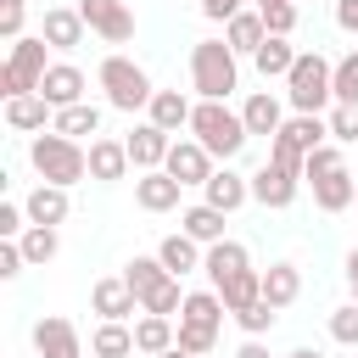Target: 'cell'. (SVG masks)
Listing matches in <instances>:
<instances>
[{"mask_svg": "<svg viewBox=\"0 0 358 358\" xmlns=\"http://www.w3.org/2000/svg\"><path fill=\"white\" fill-rule=\"evenodd\" d=\"M179 185H207L213 179V151L201 145V140H173V151H168V162H162Z\"/></svg>", "mask_w": 358, "mask_h": 358, "instance_id": "obj_9", "label": "cell"}, {"mask_svg": "<svg viewBox=\"0 0 358 358\" xmlns=\"http://www.w3.org/2000/svg\"><path fill=\"white\" fill-rule=\"evenodd\" d=\"M39 95L62 112V106H73V101H84V73L73 67V62H50V73L39 78Z\"/></svg>", "mask_w": 358, "mask_h": 358, "instance_id": "obj_11", "label": "cell"}, {"mask_svg": "<svg viewBox=\"0 0 358 358\" xmlns=\"http://www.w3.org/2000/svg\"><path fill=\"white\" fill-rule=\"evenodd\" d=\"M263 11V22H268V34H291L296 28V6L291 0H268V6H257Z\"/></svg>", "mask_w": 358, "mask_h": 358, "instance_id": "obj_41", "label": "cell"}, {"mask_svg": "<svg viewBox=\"0 0 358 358\" xmlns=\"http://www.w3.org/2000/svg\"><path fill=\"white\" fill-rule=\"evenodd\" d=\"M190 134H196V140H201L213 157H224V162H229V157H235V151L252 140L246 117H241V112H229L224 101H201V106L190 112Z\"/></svg>", "mask_w": 358, "mask_h": 358, "instance_id": "obj_2", "label": "cell"}, {"mask_svg": "<svg viewBox=\"0 0 358 358\" xmlns=\"http://www.w3.org/2000/svg\"><path fill=\"white\" fill-rule=\"evenodd\" d=\"M291 358H324V352H313V347H296V352H291Z\"/></svg>", "mask_w": 358, "mask_h": 358, "instance_id": "obj_52", "label": "cell"}, {"mask_svg": "<svg viewBox=\"0 0 358 358\" xmlns=\"http://www.w3.org/2000/svg\"><path fill=\"white\" fill-rule=\"evenodd\" d=\"M196 246H201V241L179 229V235H162V246H157V257L168 263V274H190V268H201V252H196Z\"/></svg>", "mask_w": 358, "mask_h": 358, "instance_id": "obj_26", "label": "cell"}, {"mask_svg": "<svg viewBox=\"0 0 358 358\" xmlns=\"http://www.w3.org/2000/svg\"><path fill=\"white\" fill-rule=\"evenodd\" d=\"M90 302H95V313H101V319H129V313L140 308V296L129 291V280H123V274H117V280H101V285L90 291Z\"/></svg>", "mask_w": 358, "mask_h": 358, "instance_id": "obj_20", "label": "cell"}, {"mask_svg": "<svg viewBox=\"0 0 358 358\" xmlns=\"http://www.w3.org/2000/svg\"><path fill=\"white\" fill-rule=\"evenodd\" d=\"M336 22H341L347 34H358V0H336Z\"/></svg>", "mask_w": 358, "mask_h": 358, "instance_id": "obj_48", "label": "cell"}, {"mask_svg": "<svg viewBox=\"0 0 358 358\" xmlns=\"http://www.w3.org/2000/svg\"><path fill=\"white\" fill-rule=\"evenodd\" d=\"M330 168H341V151L324 140L319 151H308V168H302V179H319V173H330Z\"/></svg>", "mask_w": 358, "mask_h": 358, "instance_id": "obj_43", "label": "cell"}, {"mask_svg": "<svg viewBox=\"0 0 358 358\" xmlns=\"http://www.w3.org/2000/svg\"><path fill=\"white\" fill-rule=\"evenodd\" d=\"M22 213H28V207L0 201V241H17V235H22Z\"/></svg>", "mask_w": 358, "mask_h": 358, "instance_id": "obj_45", "label": "cell"}, {"mask_svg": "<svg viewBox=\"0 0 358 358\" xmlns=\"http://www.w3.org/2000/svg\"><path fill=\"white\" fill-rule=\"evenodd\" d=\"M296 291H302L296 263H268V268H263V296H268L274 308H291V302H296Z\"/></svg>", "mask_w": 358, "mask_h": 358, "instance_id": "obj_27", "label": "cell"}, {"mask_svg": "<svg viewBox=\"0 0 358 358\" xmlns=\"http://www.w3.org/2000/svg\"><path fill=\"white\" fill-rule=\"evenodd\" d=\"M129 157H134V168H162L168 162V151H173V140H168V129H157V123H140L129 140Z\"/></svg>", "mask_w": 358, "mask_h": 358, "instance_id": "obj_15", "label": "cell"}, {"mask_svg": "<svg viewBox=\"0 0 358 358\" xmlns=\"http://www.w3.org/2000/svg\"><path fill=\"white\" fill-rule=\"evenodd\" d=\"M22 263H28L22 257V241H0V280H17Z\"/></svg>", "mask_w": 358, "mask_h": 358, "instance_id": "obj_44", "label": "cell"}, {"mask_svg": "<svg viewBox=\"0 0 358 358\" xmlns=\"http://www.w3.org/2000/svg\"><path fill=\"white\" fill-rule=\"evenodd\" d=\"M201 190H207V207H218V213H235V207H241V201L252 196V179H241V173L218 168V173H213V179H207Z\"/></svg>", "mask_w": 358, "mask_h": 358, "instance_id": "obj_21", "label": "cell"}, {"mask_svg": "<svg viewBox=\"0 0 358 358\" xmlns=\"http://www.w3.org/2000/svg\"><path fill=\"white\" fill-rule=\"evenodd\" d=\"M84 28H90V22H84L78 11H62V6H56V11H45L39 39H45V45H56V50H78V45H84Z\"/></svg>", "mask_w": 358, "mask_h": 358, "instance_id": "obj_17", "label": "cell"}, {"mask_svg": "<svg viewBox=\"0 0 358 358\" xmlns=\"http://www.w3.org/2000/svg\"><path fill=\"white\" fill-rule=\"evenodd\" d=\"M78 17H84L101 39H112V45L134 39V11H129L123 0H78Z\"/></svg>", "mask_w": 358, "mask_h": 358, "instance_id": "obj_8", "label": "cell"}, {"mask_svg": "<svg viewBox=\"0 0 358 358\" xmlns=\"http://www.w3.org/2000/svg\"><path fill=\"white\" fill-rule=\"evenodd\" d=\"M268 162H280V168L302 173V168H308V151H302V145H291L285 134H274V145H268Z\"/></svg>", "mask_w": 358, "mask_h": 358, "instance_id": "obj_42", "label": "cell"}, {"mask_svg": "<svg viewBox=\"0 0 358 358\" xmlns=\"http://www.w3.org/2000/svg\"><path fill=\"white\" fill-rule=\"evenodd\" d=\"M330 140L358 145V106H341V101H336V112H330Z\"/></svg>", "mask_w": 358, "mask_h": 358, "instance_id": "obj_39", "label": "cell"}, {"mask_svg": "<svg viewBox=\"0 0 358 358\" xmlns=\"http://www.w3.org/2000/svg\"><path fill=\"white\" fill-rule=\"evenodd\" d=\"M241 358H268V347H263V341H257V336H252V341H246V347H241Z\"/></svg>", "mask_w": 358, "mask_h": 358, "instance_id": "obj_49", "label": "cell"}, {"mask_svg": "<svg viewBox=\"0 0 358 358\" xmlns=\"http://www.w3.org/2000/svg\"><path fill=\"white\" fill-rule=\"evenodd\" d=\"M123 280H129V291L140 296V308H145V296H157L168 280H179V274H168V263L162 257H134L129 268H123Z\"/></svg>", "mask_w": 358, "mask_h": 358, "instance_id": "obj_19", "label": "cell"}, {"mask_svg": "<svg viewBox=\"0 0 358 358\" xmlns=\"http://www.w3.org/2000/svg\"><path fill=\"white\" fill-rule=\"evenodd\" d=\"M313 185V201L324 207V213H341V207H352L358 201V179L347 173V162L341 168H330V173H319V179H308Z\"/></svg>", "mask_w": 358, "mask_h": 358, "instance_id": "obj_12", "label": "cell"}, {"mask_svg": "<svg viewBox=\"0 0 358 358\" xmlns=\"http://www.w3.org/2000/svg\"><path fill=\"white\" fill-rule=\"evenodd\" d=\"M291 6H296V0H291Z\"/></svg>", "mask_w": 358, "mask_h": 358, "instance_id": "obj_54", "label": "cell"}, {"mask_svg": "<svg viewBox=\"0 0 358 358\" xmlns=\"http://www.w3.org/2000/svg\"><path fill=\"white\" fill-rule=\"evenodd\" d=\"M235 324H241L246 336H263V330L274 324V302H268V296H257L252 308H241V313H235Z\"/></svg>", "mask_w": 358, "mask_h": 358, "instance_id": "obj_38", "label": "cell"}, {"mask_svg": "<svg viewBox=\"0 0 358 358\" xmlns=\"http://www.w3.org/2000/svg\"><path fill=\"white\" fill-rule=\"evenodd\" d=\"M129 145L123 140H90V179H101V185H112V179H123L129 173Z\"/></svg>", "mask_w": 358, "mask_h": 358, "instance_id": "obj_16", "label": "cell"}, {"mask_svg": "<svg viewBox=\"0 0 358 358\" xmlns=\"http://www.w3.org/2000/svg\"><path fill=\"white\" fill-rule=\"evenodd\" d=\"M0 6H28V0H0Z\"/></svg>", "mask_w": 358, "mask_h": 358, "instance_id": "obj_53", "label": "cell"}, {"mask_svg": "<svg viewBox=\"0 0 358 358\" xmlns=\"http://www.w3.org/2000/svg\"><path fill=\"white\" fill-rule=\"evenodd\" d=\"M101 90H106V101L117 106V112H140V106H151V78H145V67H134L129 56H106L101 62Z\"/></svg>", "mask_w": 358, "mask_h": 358, "instance_id": "obj_7", "label": "cell"}, {"mask_svg": "<svg viewBox=\"0 0 358 358\" xmlns=\"http://www.w3.org/2000/svg\"><path fill=\"white\" fill-rule=\"evenodd\" d=\"M218 296H224L229 313H241V308H252V302L263 296V274H257V268H241V274H229V280L218 285Z\"/></svg>", "mask_w": 358, "mask_h": 358, "instance_id": "obj_31", "label": "cell"}, {"mask_svg": "<svg viewBox=\"0 0 358 358\" xmlns=\"http://www.w3.org/2000/svg\"><path fill=\"white\" fill-rule=\"evenodd\" d=\"M28 157H34V168H39V179L45 185H78L84 173H90V151L78 145V140H67V134H39L34 145H28Z\"/></svg>", "mask_w": 358, "mask_h": 358, "instance_id": "obj_3", "label": "cell"}, {"mask_svg": "<svg viewBox=\"0 0 358 358\" xmlns=\"http://www.w3.org/2000/svg\"><path fill=\"white\" fill-rule=\"evenodd\" d=\"M347 280H352V302H358V252L347 257Z\"/></svg>", "mask_w": 358, "mask_h": 358, "instance_id": "obj_50", "label": "cell"}, {"mask_svg": "<svg viewBox=\"0 0 358 358\" xmlns=\"http://www.w3.org/2000/svg\"><path fill=\"white\" fill-rule=\"evenodd\" d=\"M50 73L45 62V39H11V56L0 67V95H39V78Z\"/></svg>", "mask_w": 358, "mask_h": 358, "instance_id": "obj_6", "label": "cell"}, {"mask_svg": "<svg viewBox=\"0 0 358 358\" xmlns=\"http://www.w3.org/2000/svg\"><path fill=\"white\" fill-rule=\"evenodd\" d=\"M157 358H196V352H185V347L173 341V347H168V352H157Z\"/></svg>", "mask_w": 358, "mask_h": 358, "instance_id": "obj_51", "label": "cell"}, {"mask_svg": "<svg viewBox=\"0 0 358 358\" xmlns=\"http://www.w3.org/2000/svg\"><path fill=\"white\" fill-rule=\"evenodd\" d=\"M190 78H196V95H201V101H229V90L241 84V67H235L229 39H196V50H190Z\"/></svg>", "mask_w": 358, "mask_h": 358, "instance_id": "obj_1", "label": "cell"}, {"mask_svg": "<svg viewBox=\"0 0 358 358\" xmlns=\"http://www.w3.org/2000/svg\"><path fill=\"white\" fill-rule=\"evenodd\" d=\"M224 218H229V213H218V207L201 201V207L185 213V235H196L201 246H213V241H224Z\"/></svg>", "mask_w": 358, "mask_h": 358, "instance_id": "obj_35", "label": "cell"}, {"mask_svg": "<svg viewBox=\"0 0 358 358\" xmlns=\"http://www.w3.org/2000/svg\"><path fill=\"white\" fill-rule=\"evenodd\" d=\"M280 134H285L291 145H302V151H319L324 134H330V123H319V112H296L291 123H280Z\"/></svg>", "mask_w": 358, "mask_h": 358, "instance_id": "obj_33", "label": "cell"}, {"mask_svg": "<svg viewBox=\"0 0 358 358\" xmlns=\"http://www.w3.org/2000/svg\"><path fill=\"white\" fill-rule=\"evenodd\" d=\"M296 179H302V173H291V168H280V162H263V168L252 173V201H263V207H291Z\"/></svg>", "mask_w": 358, "mask_h": 358, "instance_id": "obj_10", "label": "cell"}, {"mask_svg": "<svg viewBox=\"0 0 358 358\" xmlns=\"http://www.w3.org/2000/svg\"><path fill=\"white\" fill-rule=\"evenodd\" d=\"M0 39H22V6H0Z\"/></svg>", "mask_w": 358, "mask_h": 358, "instance_id": "obj_46", "label": "cell"}, {"mask_svg": "<svg viewBox=\"0 0 358 358\" xmlns=\"http://www.w3.org/2000/svg\"><path fill=\"white\" fill-rule=\"evenodd\" d=\"M252 62H257V73H263V78H285V73L296 67V50H291V39H285V34H268V39L257 45V56H252Z\"/></svg>", "mask_w": 358, "mask_h": 358, "instance_id": "obj_24", "label": "cell"}, {"mask_svg": "<svg viewBox=\"0 0 358 358\" xmlns=\"http://www.w3.org/2000/svg\"><path fill=\"white\" fill-rule=\"evenodd\" d=\"M34 347H39V358H84L78 352V330L67 319H56V313L34 324Z\"/></svg>", "mask_w": 358, "mask_h": 358, "instance_id": "obj_14", "label": "cell"}, {"mask_svg": "<svg viewBox=\"0 0 358 358\" xmlns=\"http://www.w3.org/2000/svg\"><path fill=\"white\" fill-rule=\"evenodd\" d=\"M241 6H246V0H201V17H213V22H229Z\"/></svg>", "mask_w": 358, "mask_h": 358, "instance_id": "obj_47", "label": "cell"}, {"mask_svg": "<svg viewBox=\"0 0 358 358\" xmlns=\"http://www.w3.org/2000/svg\"><path fill=\"white\" fill-rule=\"evenodd\" d=\"M17 241H22V257H28V263H50V257L62 252V241H56V224H34V229H22Z\"/></svg>", "mask_w": 358, "mask_h": 358, "instance_id": "obj_36", "label": "cell"}, {"mask_svg": "<svg viewBox=\"0 0 358 358\" xmlns=\"http://www.w3.org/2000/svg\"><path fill=\"white\" fill-rule=\"evenodd\" d=\"M201 268L213 274V285H224L229 274H241V268H252V263H246V246H241V241H213L207 257H201Z\"/></svg>", "mask_w": 358, "mask_h": 358, "instance_id": "obj_22", "label": "cell"}, {"mask_svg": "<svg viewBox=\"0 0 358 358\" xmlns=\"http://www.w3.org/2000/svg\"><path fill=\"white\" fill-rule=\"evenodd\" d=\"M56 134H67V140H78V134H101V106H90V101H73V106H62L56 112V123H50Z\"/></svg>", "mask_w": 358, "mask_h": 358, "instance_id": "obj_29", "label": "cell"}, {"mask_svg": "<svg viewBox=\"0 0 358 358\" xmlns=\"http://www.w3.org/2000/svg\"><path fill=\"white\" fill-rule=\"evenodd\" d=\"M179 179L168 173V168H145V179H134V196H140V207L145 213H168V207H179Z\"/></svg>", "mask_w": 358, "mask_h": 358, "instance_id": "obj_13", "label": "cell"}, {"mask_svg": "<svg viewBox=\"0 0 358 358\" xmlns=\"http://www.w3.org/2000/svg\"><path fill=\"white\" fill-rule=\"evenodd\" d=\"M285 95H291V106H296V112H319V106L336 95V67H330L319 50L296 56V67L285 73Z\"/></svg>", "mask_w": 358, "mask_h": 358, "instance_id": "obj_5", "label": "cell"}, {"mask_svg": "<svg viewBox=\"0 0 358 358\" xmlns=\"http://www.w3.org/2000/svg\"><path fill=\"white\" fill-rule=\"evenodd\" d=\"M336 101L341 106H358V50L336 62Z\"/></svg>", "mask_w": 358, "mask_h": 358, "instance_id": "obj_37", "label": "cell"}, {"mask_svg": "<svg viewBox=\"0 0 358 358\" xmlns=\"http://www.w3.org/2000/svg\"><path fill=\"white\" fill-rule=\"evenodd\" d=\"M224 39H229V50H235V56H257V45L268 39L263 11H235V17H229V28H224Z\"/></svg>", "mask_w": 358, "mask_h": 358, "instance_id": "obj_18", "label": "cell"}, {"mask_svg": "<svg viewBox=\"0 0 358 358\" xmlns=\"http://www.w3.org/2000/svg\"><path fill=\"white\" fill-rule=\"evenodd\" d=\"M224 296L218 291H190L185 296V308H179V347L185 352H213L218 347V324H224Z\"/></svg>", "mask_w": 358, "mask_h": 358, "instance_id": "obj_4", "label": "cell"}, {"mask_svg": "<svg viewBox=\"0 0 358 358\" xmlns=\"http://www.w3.org/2000/svg\"><path fill=\"white\" fill-rule=\"evenodd\" d=\"M241 117H246V129H252V134H280V123H285L274 95H252V101L241 106Z\"/></svg>", "mask_w": 358, "mask_h": 358, "instance_id": "obj_34", "label": "cell"}, {"mask_svg": "<svg viewBox=\"0 0 358 358\" xmlns=\"http://www.w3.org/2000/svg\"><path fill=\"white\" fill-rule=\"evenodd\" d=\"M173 341H179V330H173L168 313H145V319L134 324V352H151V358H157V352H168Z\"/></svg>", "mask_w": 358, "mask_h": 358, "instance_id": "obj_23", "label": "cell"}, {"mask_svg": "<svg viewBox=\"0 0 358 358\" xmlns=\"http://www.w3.org/2000/svg\"><path fill=\"white\" fill-rule=\"evenodd\" d=\"M330 336H336L341 347H358V302H347V308L330 313Z\"/></svg>", "mask_w": 358, "mask_h": 358, "instance_id": "obj_40", "label": "cell"}, {"mask_svg": "<svg viewBox=\"0 0 358 358\" xmlns=\"http://www.w3.org/2000/svg\"><path fill=\"white\" fill-rule=\"evenodd\" d=\"M67 218V185H39L28 196V224H62Z\"/></svg>", "mask_w": 358, "mask_h": 358, "instance_id": "obj_30", "label": "cell"}, {"mask_svg": "<svg viewBox=\"0 0 358 358\" xmlns=\"http://www.w3.org/2000/svg\"><path fill=\"white\" fill-rule=\"evenodd\" d=\"M50 112H56V106H50L45 95H11V101H6V123H11V129H45Z\"/></svg>", "mask_w": 358, "mask_h": 358, "instance_id": "obj_32", "label": "cell"}, {"mask_svg": "<svg viewBox=\"0 0 358 358\" xmlns=\"http://www.w3.org/2000/svg\"><path fill=\"white\" fill-rule=\"evenodd\" d=\"M90 352L95 358H129L134 352V330L123 319H101V330L90 336Z\"/></svg>", "mask_w": 358, "mask_h": 358, "instance_id": "obj_28", "label": "cell"}, {"mask_svg": "<svg viewBox=\"0 0 358 358\" xmlns=\"http://www.w3.org/2000/svg\"><path fill=\"white\" fill-rule=\"evenodd\" d=\"M145 112H151V123H157V129H168V134H173V129H185V123H190V112H196V106H190L179 90H157Z\"/></svg>", "mask_w": 358, "mask_h": 358, "instance_id": "obj_25", "label": "cell"}]
</instances>
